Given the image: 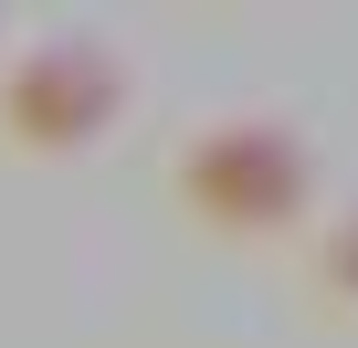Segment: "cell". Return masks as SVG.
<instances>
[{
    "mask_svg": "<svg viewBox=\"0 0 358 348\" xmlns=\"http://www.w3.org/2000/svg\"><path fill=\"white\" fill-rule=\"evenodd\" d=\"M169 190H179V211H190L201 232L253 243V232H285L316 201V158L274 116H222V127H201L190 148L169 158Z\"/></svg>",
    "mask_w": 358,
    "mask_h": 348,
    "instance_id": "1",
    "label": "cell"
},
{
    "mask_svg": "<svg viewBox=\"0 0 358 348\" xmlns=\"http://www.w3.org/2000/svg\"><path fill=\"white\" fill-rule=\"evenodd\" d=\"M116 116H127V64L95 32H53L0 74V148L22 158H85Z\"/></svg>",
    "mask_w": 358,
    "mask_h": 348,
    "instance_id": "2",
    "label": "cell"
},
{
    "mask_svg": "<svg viewBox=\"0 0 358 348\" xmlns=\"http://www.w3.org/2000/svg\"><path fill=\"white\" fill-rule=\"evenodd\" d=\"M316 274H327V295H348V306H358V201L327 222V243H316Z\"/></svg>",
    "mask_w": 358,
    "mask_h": 348,
    "instance_id": "3",
    "label": "cell"
}]
</instances>
